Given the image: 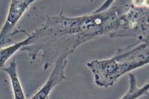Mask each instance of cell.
Returning <instances> with one entry per match:
<instances>
[{
  "label": "cell",
  "mask_w": 149,
  "mask_h": 99,
  "mask_svg": "<svg viewBox=\"0 0 149 99\" xmlns=\"http://www.w3.org/2000/svg\"><path fill=\"white\" fill-rule=\"evenodd\" d=\"M67 63L66 57L60 56L55 61L54 69L44 86L32 98L33 99H45L48 98L52 89L58 85L63 80L66 79L64 70Z\"/></svg>",
  "instance_id": "obj_1"
},
{
  "label": "cell",
  "mask_w": 149,
  "mask_h": 99,
  "mask_svg": "<svg viewBox=\"0 0 149 99\" xmlns=\"http://www.w3.org/2000/svg\"><path fill=\"white\" fill-rule=\"evenodd\" d=\"M15 60L16 59L14 58L11 61L9 66L5 68H1V69L7 73L11 79L15 99H25V95L18 78Z\"/></svg>",
  "instance_id": "obj_2"
}]
</instances>
